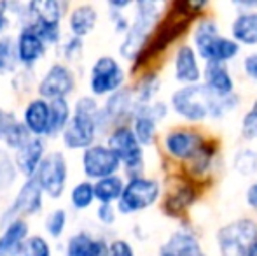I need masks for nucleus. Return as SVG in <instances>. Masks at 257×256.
I'll list each match as a JSON object with an SVG mask.
<instances>
[{"instance_id": "obj_1", "label": "nucleus", "mask_w": 257, "mask_h": 256, "mask_svg": "<svg viewBox=\"0 0 257 256\" xmlns=\"http://www.w3.org/2000/svg\"><path fill=\"white\" fill-rule=\"evenodd\" d=\"M172 107L180 118L187 121H203L206 118L219 120L238 104V97H220L210 92L205 84H189L175 90L172 95Z\"/></svg>"}, {"instance_id": "obj_2", "label": "nucleus", "mask_w": 257, "mask_h": 256, "mask_svg": "<svg viewBox=\"0 0 257 256\" xmlns=\"http://www.w3.org/2000/svg\"><path fill=\"white\" fill-rule=\"evenodd\" d=\"M194 49L206 63H227L236 58L240 44L220 35L213 20H201L194 30Z\"/></svg>"}, {"instance_id": "obj_3", "label": "nucleus", "mask_w": 257, "mask_h": 256, "mask_svg": "<svg viewBox=\"0 0 257 256\" xmlns=\"http://www.w3.org/2000/svg\"><path fill=\"white\" fill-rule=\"evenodd\" d=\"M163 4L142 0L135 6V20L130 30L126 32V39L121 44V55L128 60H133L140 55L147 39L153 34L154 27L158 25L159 14H161Z\"/></svg>"}, {"instance_id": "obj_4", "label": "nucleus", "mask_w": 257, "mask_h": 256, "mask_svg": "<svg viewBox=\"0 0 257 256\" xmlns=\"http://www.w3.org/2000/svg\"><path fill=\"white\" fill-rule=\"evenodd\" d=\"M257 239V223L241 218L227 223L217 232V246L220 256H247Z\"/></svg>"}, {"instance_id": "obj_5", "label": "nucleus", "mask_w": 257, "mask_h": 256, "mask_svg": "<svg viewBox=\"0 0 257 256\" xmlns=\"http://www.w3.org/2000/svg\"><path fill=\"white\" fill-rule=\"evenodd\" d=\"M108 147L115 153V156L126 165L128 174L133 178H140V168H142V144L139 142L133 128L130 127H117L108 137Z\"/></svg>"}, {"instance_id": "obj_6", "label": "nucleus", "mask_w": 257, "mask_h": 256, "mask_svg": "<svg viewBox=\"0 0 257 256\" xmlns=\"http://www.w3.org/2000/svg\"><path fill=\"white\" fill-rule=\"evenodd\" d=\"M159 197V183L147 178H133L124 186V192L119 200V211L124 214L139 212L151 207Z\"/></svg>"}, {"instance_id": "obj_7", "label": "nucleus", "mask_w": 257, "mask_h": 256, "mask_svg": "<svg viewBox=\"0 0 257 256\" xmlns=\"http://www.w3.org/2000/svg\"><path fill=\"white\" fill-rule=\"evenodd\" d=\"M35 181L39 183L42 190L53 198H58L65 188L67 181V161L61 153H51L41 161Z\"/></svg>"}, {"instance_id": "obj_8", "label": "nucleus", "mask_w": 257, "mask_h": 256, "mask_svg": "<svg viewBox=\"0 0 257 256\" xmlns=\"http://www.w3.org/2000/svg\"><path fill=\"white\" fill-rule=\"evenodd\" d=\"M122 82H124V70L114 58L102 56L96 60L91 70V79H89V86L95 95L119 92Z\"/></svg>"}, {"instance_id": "obj_9", "label": "nucleus", "mask_w": 257, "mask_h": 256, "mask_svg": "<svg viewBox=\"0 0 257 256\" xmlns=\"http://www.w3.org/2000/svg\"><path fill=\"white\" fill-rule=\"evenodd\" d=\"M82 167L88 178L105 179L115 176L121 167V160L108 146H91L84 151L82 156Z\"/></svg>"}, {"instance_id": "obj_10", "label": "nucleus", "mask_w": 257, "mask_h": 256, "mask_svg": "<svg viewBox=\"0 0 257 256\" xmlns=\"http://www.w3.org/2000/svg\"><path fill=\"white\" fill-rule=\"evenodd\" d=\"M98 127V114L75 113L63 132V142L70 149L91 147Z\"/></svg>"}, {"instance_id": "obj_11", "label": "nucleus", "mask_w": 257, "mask_h": 256, "mask_svg": "<svg viewBox=\"0 0 257 256\" xmlns=\"http://www.w3.org/2000/svg\"><path fill=\"white\" fill-rule=\"evenodd\" d=\"M203 147H205L203 139L194 130H187V128L172 130L165 137V149L168 151L170 156L177 158V160L193 161L196 156H200Z\"/></svg>"}, {"instance_id": "obj_12", "label": "nucleus", "mask_w": 257, "mask_h": 256, "mask_svg": "<svg viewBox=\"0 0 257 256\" xmlns=\"http://www.w3.org/2000/svg\"><path fill=\"white\" fill-rule=\"evenodd\" d=\"M137 99H133L132 90L121 88L119 92L112 93L110 99L107 100L105 107L98 114V127H105L108 123H115V121L122 120L128 114L135 113Z\"/></svg>"}, {"instance_id": "obj_13", "label": "nucleus", "mask_w": 257, "mask_h": 256, "mask_svg": "<svg viewBox=\"0 0 257 256\" xmlns=\"http://www.w3.org/2000/svg\"><path fill=\"white\" fill-rule=\"evenodd\" d=\"M74 90V75L63 65H53L39 84V93L44 99H63Z\"/></svg>"}, {"instance_id": "obj_14", "label": "nucleus", "mask_w": 257, "mask_h": 256, "mask_svg": "<svg viewBox=\"0 0 257 256\" xmlns=\"http://www.w3.org/2000/svg\"><path fill=\"white\" fill-rule=\"evenodd\" d=\"M173 68H175V79L184 86L196 84L203 77V70L198 63V53L189 44H182L177 49Z\"/></svg>"}, {"instance_id": "obj_15", "label": "nucleus", "mask_w": 257, "mask_h": 256, "mask_svg": "<svg viewBox=\"0 0 257 256\" xmlns=\"http://www.w3.org/2000/svg\"><path fill=\"white\" fill-rule=\"evenodd\" d=\"M41 205H42V188L39 186V183L35 179H30V181H27L21 186L13 207L4 216V221H7L9 218L14 221L16 216L34 214V212H37L41 209Z\"/></svg>"}, {"instance_id": "obj_16", "label": "nucleus", "mask_w": 257, "mask_h": 256, "mask_svg": "<svg viewBox=\"0 0 257 256\" xmlns=\"http://www.w3.org/2000/svg\"><path fill=\"white\" fill-rule=\"evenodd\" d=\"M161 253L170 256H206L198 237L187 228L175 230L163 244Z\"/></svg>"}, {"instance_id": "obj_17", "label": "nucleus", "mask_w": 257, "mask_h": 256, "mask_svg": "<svg viewBox=\"0 0 257 256\" xmlns=\"http://www.w3.org/2000/svg\"><path fill=\"white\" fill-rule=\"evenodd\" d=\"M203 79L205 86L213 92L215 95L227 97L233 95L234 92V81L233 75L229 74L227 67L224 63H206L203 68Z\"/></svg>"}, {"instance_id": "obj_18", "label": "nucleus", "mask_w": 257, "mask_h": 256, "mask_svg": "<svg viewBox=\"0 0 257 256\" xmlns=\"http://www.w3.org/2000/svg\"><path fill=\"white\" fill-rule=\"evenodd\" d=\"M28 225L23 219H14L7 225L6 232L0 237V256H16L23 253L27 244Z\"/></svg>"}, {"instance_id": "obj_19", "label": "nucleus", "mask_w": 257, "mask_h": 256, "mask_svg": "<svg viewBox=\"0 0 257 256\" xmlns=\"http://www.w3.org/2000/svg\"><path fill=\"white\" fill-rule=\"evenodd\" d=\"M44 51H46V42L34 30L25 27L21 30L20 37H18V44H16L18 60L25 65H32L44 55Z\"/></svg>"}, {"instance_id": "obj_20", "label": "nucleus", "mask_w": 257, "mask_h": 256, "mask_svg": "<svg viewBox=\"0 0 257 256\" xmlns=\"http://www.w3.org/2000/svg\"><path fill=\"white\" fill-rule=\"evenodd\" d=\"M231 34L238 44H257V11H241L231 25Z\"/></svg>"}, {"instance_id": "obj_21", "label": "nucleus", "mask_w": 257, "mask_h": 256, "mask_svg": "<svg viewBox=\"0 0 257 256\" xmlns=\"http://www.w3.org/2000/svg\"><path fill=\"white\" fill-rule=\"evenodd\" d=\"M67 256H108V246L105 240L82 232L68 240Z\"/></svg>"}, {"instance_id": "obj_22", "label": "nucleus", "mask_w": 257, "mask_h": 256, "mask_svg": "<svg viewBox=\"0 0 257 256\" xmlns=\"http://www.w3.org/2000/svg\"><path fill=\"white\" fill-rule=\"evenodd\" d=\"M25 127L30 130V133L42 135L48 133L49 128V104L44 99H35L25 109Z\"/></svg>"}, {"instance_id": "obj_23", "label": "nucleus", "mask_w": 257, "mask_h": 256, "mask_svg": "<svg viewBox=\"0 0 257 256\" xmlns=\"http://www.w3.org/2000/svg\"><path fill=\"white\" fill-rule=\"evenodd\" d=\"M42 153H44V142H42L39 137L37 139H32L27 146L18 149L16 167L20 168L25 176L32 178V176L37 172L41 161L44 160V158H42Z\"/></svg>"}, {"instance_id": "obj_24", "label": "nucleus", "mask_w": 257, "mask_h": 256, "mask_svg": "<svg viewBox=\"0 0 257 256\" xmlns=\"http://www.w3.org/2000/svg\"><path fill=\"white\" fill-rule=\"evenodd\" d=\"M70 107L65 99H54L49 102V128L48 135H56L61 130L65 132L67 125L70 123Z\"/></svg>"}, {"instance_id": "obj_25", "label": "nucleus", "mask_w": 257, "mask_h": 256, "mask_svg": "<svg viewBox=\"0 0 257 256\" xmlns=\"http://www.w3.org/2000/svg\"><path fill=\"white\" fill-rule=\"evenodd\" d=\"M124 181L119 176H110V178L100 179L95 185V197L102 204H110L115 200H121L122 192H124Z\"/></svg>"}, {"instance_id": "obj_26", "label": "nucleus", "mask_w": 257, "mask_h": 256, "mask_svg": "<svg viewBox=\"0 0 257 256\" xmlns=\"http://www.w3.org/2000/svg\"><path fill=\"white\" fill-rule=\"evenodd\" d=\"M96 11L91 6H79L70 16V27L75 37L81 39L82 35H88L96 25Z\"/></svg>"}, {"instance_id": "obj_27", "label": "nucleus", "mask_w": 257, "mask_h": 256, "mask_svg": "<svg viewBox=\"0 0 257 256\" xmlns=\"http://www.w3.org/2000/svg\"><path fill=\"white\" fill-rule=\"evenodd\" d=\"M159 92V79L154 74H149L140 81L137 88V106L154 102V95Z\"/></svg>"}, {"instance_id": "obj_28", "label": "nucleus", "mask_w": 257, "mask_h": 256, "mask_svg": "<svg viewBox=\"0 0 257 256\" xmlns=\"http://www.w3.org/2000/svg\"><path fill=\"white\" fill-rule=\"evenodd\" d=\"M234 168L243 176L257 174V153L252 149H241L234 156Z\"/></svg>"}, {"instance_id": "obj_29", "label": "nucleus", "mask_w": 257, "mask_h": 256, "mask_svg": "<svg viewBox=\"0 0 257 256\" xmlns=\"http://www.w3.org/2000/svg\"><path fill=\"white\" fill-rule=\"evenodd\" d=\"M95 185L84 181L79 183L74 190H72V204L77 209H86L88 205H91V202L95 200Z\"/></svg>"}, {"instance_id": "obj_30", "label": "nucleus", "mask_w": 257, "mask_h": 256, "mask_svg": "<svg viewBox=\"0 0 257 256\" xmlns=\"http://www.w3.org/2000/svg\"><path fill=\"white\" fill-rule=\"evenodd\" d=\"M18 62V53L13 41L7 37L0 39V75L13 70Z\"/></svg>"}, {"instance_id": "obj_31", "label": "nucleus", "mask_w": 257, "mask_h": 256, "mask_svg": "<svg viewBox=\"0 0 257 256\" xmlns=\"http://www.w3.org/2000/svg\"><path fill=\"white\" fill-rule=\"evenodd\" d=\"M4 140L9 147H14V149H21L23 146H27L30 142V130L25 127V123H16L9 132L4 135Z\"/></svg>"}, {"instance_id": "obj_32", "label": "nucleus", "mask_w": 257, "mask_h": 256, "mask_svg": "<svg viewBox=\"0 0 257 256\" xmlns=\"http://www.w3.org/2000/svg\"><path fill=\"white\" fill-rule=\"evenodd\" d=\"M16 178V168L11 158L6 154V151L0 149V192L9 188Z\"/></svg>"}, {"instance_id": "obj_33", "label": "nucleus", "mask_w": 257, "mask_h": 256, "mask_svg": "<svg viewBox=\"0 0 257 256\" xmlns=\"http://www.w3.org/2000/svg\"><path fill=\"white\" fill-rule=\"evenodd\" d=\"M241 135L247 140L257 139V100L252 104V107L245 113L243 120H241Z\"/></svg>"}, {"instance_id": "obj_34", "label": "nucleus", "mask_w": 257, "mask_h": 256, "mask_svg": "<svg viewBox=\"0 0 257 256\" xmlns=\"http://www.w3.org/2000/svg\"><path fill=\"white\" fill-rule=\"evenodd\" d=\"M21 256H51V251L42 237H30L27 239Z\"/></svg>"}, {"instance_id": "obj_35", "label": "nucleus", "mask_w": 257, "mask_h": 256, "mask_svg": "<svg viewBox=\"0 0 257 256\" xmlns=\"http://www.w3.org/2000/svg\"><path fill=\"white\" fill-rule=\"evenodd\" d=\"M65 223H67V214H65V211L58 209V211H54L48 216V219H46V230L49 232V235L60 237L65 228Z\"/></svg>"}, {"instance_id": "obj_36", "label": "nucleus", "mask_w": 257, "mask_h": 256, "mask_svg": "<svg viewBox=\"0 0 257 256\" xmlns=\"http://www.w3.org/2000/svg\"><path fill=\"white\" fill-rule=\"evenodd\" d=\"M108 256H135L133 247L126 240H114L108 246Z\"/></svg>"}, {"instance_id": "obj_37", "label": "nucleus", "mask_w": 257, "mask_h": 256, "mask_svg": "<svg viewBox=\"0 0 257 256\" xmlns=\"http://www.w3.org/2000/svg\"><path fill=\"white\" fill-rule=\"evenodd\" d=\"M16 116L13 113H7V111L0 109V137H4L11 128L16 125Z\"/></svg>"}, {"instance_id": "obj_38", "label": "nucleus", "mask_w": 257, "mask_h": 256, "mask_svg": "<svg viewBox=\"0 0 257 256\" xmlns=\"http://www.w3.org/2000/svg\"><path fill=\"white\" fill-rule=\"evenodd\" d=\"M98 219L103 225H112L115 221V211L110 204H102L98 207Z\"/></svg>"}, {"instance_id": "obj_39", "label": "nucleus", "mask_w": 257, "mask_h": 256, "mask_svg": "<svg viewBox=\"0 0 257 256\" xmlns=\"http://www.w3.org/2000/svg\"><path fill=\"white\" fill-rule=\"evenodd\" d=\"M81 53H82V42H81V39H79V37L72 39V41L65 46V58L75 60L79 55H81Z\"/></svg>"}, {"instance_id": "obj_40", "label": "nucleus", "mask_w": 257, "mask_h": 256, "mask_svg": "<svg viewBox=\"0 0 257 256\" xmlns=\"http://www.w3.org/2000/svg\"><path fill=\"white\" fill-rule=\"evenodd\" d=\"M243 70L252 81H257V53H252L243 60Z\"/></svg>"}, {"instance_id": "obj_41", "label": "nucleus", "mask_w": 257, "mask_h": 256, "mask_svg": "<svg viewBox=\"0 0 257 256\" xmlns=\"http://www.w3.org/2000/svg\"><path fill=\"white\" fill-rule=\"evenodd\" d=\"M247 204L257 211V183H252L247 190Z\"/></svg>"}, {"instance_id": "obj_42", "label": "nucleus", "mask_w": 257, "mask_h": 256, "mask_svg": "<svg viewBox=\"0 0 257 256\" xmlns=\"http://www.w3.org/2000/svg\"><path fill=\"white\" fill-rule=\"evenodd\" d=\"M6 9H7V4L6 2H0V32H4L9 25V20L6 16Z\"/></svg>"}, {"instance_id": "obj_43", "label": "nucleus", "mask_w": 257, "mask_h": 256, "mask_svg": "<svg viewBox=\"0 0 257 256\" xmlns=\"http://www.w3.org/2000/svg\"><path fill=\"white\" fill-rule=\"evenodd\" d=\"M247 256H257V239H255V242L252 244V247H250V251H248Z\"/></svg>"}, {"instance_id": "obj_44", "label": "nucleus", "mask_w": 257, "mask_h": 256, "mask_svg": "<svg viewBox=\"0 0 257 256\" xmlns=\"http://www.w3.org/2000/svg\"><path fill=\"white\" fill-rule=\"evenodd\" d=\"M159 256H170V254H165V253H159Z\"/></svg>"}]
</instances>
